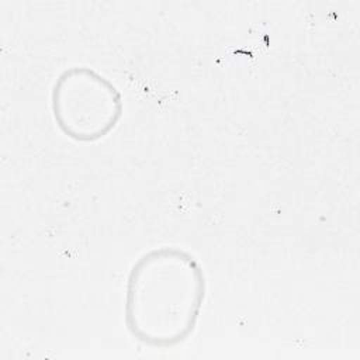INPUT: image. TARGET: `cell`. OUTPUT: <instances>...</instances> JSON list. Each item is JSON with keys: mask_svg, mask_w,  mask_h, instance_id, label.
<instances>
[{"mask_svg": "<svg viewBox=\"0 0 360 360\" xmlns=\"http://www.w3.org/2000/svg\"><path fill=\"white\" fill-rule=\"evenodd\" d=\"M205 297V271L191 252L152 248L136 257L127 276L125 329L146 347L172 349L194 333Z\"/></svg>", "mask_w": 360, "mask_h": 360, "instance_id": "obj_1", "label": "cell"}, {"mask_svg": "<svg viewBox=\"0 0 360 360\" xmlns=\"http://www.w3.org/2000/svg\"><path fill=\"white\" fill-rule=\"evenodd\" d=\"M49 107L56 128L66 138L93 143L117 128L124 115V97L101 72L73 65L55 77Z\"/></svg>", "mask_w": 360, "mask_h": 360, "instance_id": "obj_2", "label": "cell"}]
</instances>
